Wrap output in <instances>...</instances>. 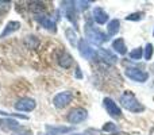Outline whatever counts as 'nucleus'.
<instances>
[{
  "label": "nucleus",
  "mask_w": 154,
  "mask_h": 135,
  "mask_svg": "<svg viewBox=\"0 0 154 135\" xmlns=\"http://www.w3.org/2000/svg\"><path fill=\"white\" fill-rule=\"evenodd\" d=\"M96 57H99V60L107 62V64H115L118 61V58L108 50H104V49H100V50L96 53Z\"/></svg>",
  "instance_id": "9d476101"
},
{
  "label": "nucleus",
  "mask_w": 154,
  "mask_h": 135,
  "mask_svg": "<svg viewBox=\"0 0 154 135\" xmlns=\"http://www.w3.org/2000/svg\"><path fill=\"white\" fill-rule=\"evenodd\" d=\"M112 49H114L116 53L122 54V56H125V54L127 53V49H126L125 39H123V38H116V39L112 42Z\"/></svg>",
  "instance_id": "ddd939ff"
},
{
  "label": "nucleus",
  "mask_w": 154,
  "mask_h": 135,
  "mask_svg": "<svg viewBox=\"0 0 154 135\" xmlns=\"http://www.w3.org/2000/svg\"><path fill=\"white\" fill-rule=\"evenodd\" d=\"M79 51L81 54V57H84L85 60H93L96 57V51L89 46V43L85 39H80L79 42Z\"/></svg>",
  "instance_id": "0eeeda50"
},
{
  "label": "nucleus",
  "mask_w": 154,
  "mask_h": 135,
  "mask_svg": "<svg viewBox=\"0 0 154 135\" xmlns=\"http://www.w3.org/2000/svg\"><path fill=\"white\" fill-rule=\"evenodd\" d=\"M0 124H2V127L4 130H16V128H19L18 122H15L12 119H2L0 120Z\"/></svg>",
  "instance_id": "f3484780"
},
{
  "label": "nucleus",
  "mask_w": 154,
  "mask_h": 135,
  "mask_svg": "<svg viewBox=\"0 0 154 135\" xmlns=\"http://www.w3.org/2000/svg\"><path fill=\"white\" fill-rule=\"evenodd\" d=\"M116 130V124H114V123L108 122L106 123V124L103 126V131H106V133H112V131Z\"/></svg>",
  "instance_id": "393cba45"
},
{
  "label": "nucleus",
  "mask_w": 154,
  "mask_h": 135,
  "mask_svg": "<svg viewBox=\"0 0 154 135\" xmlns=\"http://www.w3.org/2000/svg\"><path fill=\"white\" fill-rule=\"evenodd\" d=\"M85 35H87V38L93 45H97V46L104 43L108 39V37L104 32H101L99 29H95L91 22H87V24H85Z\"/></svg>",
  "instance_id": "f03ea898"
},
{
  "label": "nucleus",
  "mask_w": 154,
  "mask_h": 135,
  "mask_svg": "<svg viewBox=\"0 0 154 135\" xmlns=\"http://www.w3.org/2000/svg\"><path fill=\"white\" fill-rule=\"evenodd\" d=\"M24 43H26V46L29 49H37L38 46V39L35 37H27L26 39H24Z\"/></svg>",
  "instance_id": "412c9836"
},
{
  "label": "nucleus",
  "mask_w": 154,
  "mask_h": 135,
  "mask_svg": "<svg viewBox=\"0 0 154 135\" xmlns=\"http://www.w3.org/2000/svg\"><path fill=\"white\" fill-rule=\"evenodd\" d=\"M87 116H88V114L84 108H73L72 111L68 114V122L76 124V123L84 122V120L87 119Z\"/></svg>",
  "instance_id": "423d86ee"
},
{
  "label": "nucleus",
  "mask_w": 154,
  "mask_h": 135,
  "mask_svg": "<svg viewBox=\"0 0 154 135\" xmlns=\"http://www.w3.org/2000/svg\"><path fill=\"white\" fill-rule=\"evenodd\" d=\"M66 37H68V39H69V42L72 43V45H76V34H75V31H73L72 29H68L66 30Z\"/></svg>",
  "instance_id": "5701e85b"
},
{
  "label": "nucleus",
  "mask_w": 154,
  "mask_h": 135,
  "mask_svg": "<svg viewBox=\"0 0 154 135\" xmlns=\"http://www.w3.org/2000/svg\"><path fill=\"white\" fill-rule=\"evenodd\" d=\"M142 56H143V49H142V48L134 49V50L130 53V58L134 60V61H137V60H141Z\"/></svg>",
  "instance_id": "aec40b11"
},
{
  "label": "nucleus",
  "mask_w": 154,
  "mask_h": 135,
  "mask_svg": "<svg viewBox=\"0 0 154 135\" xmlns=\"http://www.w3.org/2000/svg\"><path fill=\"white\" fill-rule=\"evenodd\" d=\"M103 106H104V108H106V111L108 112L109 116L115 118V119H119V118H122V109L118 107V104L115 103L112 99L106 97L103 100Z\"/></svg>",
  "instance_id": "20e7f679"
},
{
  "label": "nucleus",
  "mask_w": 154,
  "mask_h": 135,
  "mask_svg": "<svg viewBox=\"0 0 154 135\" xmlns=\"http://www.w3.org/2000/svg\"><path fill=\"white\" fill-rule=\"evenodd\" d=\"M153 35H154V32H153Z\"/></svg>",
  "instance_id": "2f4dec72"
},
{
  "label": "nucleus",
  "mask_w": 154,
  "mask_h": 135,
  "mask_svg": "<svg viewBox=\"0 0 154 135\" xmlns=\"http://www.w3.org/2000/svg\"><path fill=\"white\" fill-rule=\"evenodd\" d=\"M20 27V23L19 22H10V23L7 24V27L4 29V31L2 32V35H0V38H5L8 34H11V32L16 31V30Z\"/></svg>",
  "instance_id": "2eb2a0df"
},
{
  "label": "nucleus",
  "mask_w": 154,
  "mask_h": 135,
  "mask_svg": "<svg viewBox=\"0 0 154 135\" xmlns=\"http://www.w3.org/2000/svg\"><path fill=\"white\" fill-rule=\"evenodd\" d=\"M93 19H95L96 23L104 24L107 20H108V14H107L101 7H96L95 10H93Z\"/></svg>",
  "instance_id": "9b49d317"
},
{
  "label": "nucleus",
  "mask_w": 154,
  "mask_h": 135,
  "mask_svg": "<svg viewBox=\"0 0 154 135\" xmlns=\"http://www.w3.org/2000/svg\"><path fill=\"white\" fill-rule=\"evenodd\" d=\"M76 77H77V78H81V77H82V74H81V70H80V68H77V69H76Z\"/></svg>",
  "instance_id": "c85d7f7f"
},
{
  "label": "nucleus",
  "mask_w": 154,
  "mask_h": 135,
  "mask_svg": "<svg viewBox=\"0 0 154 135\" xmlns=\"http://www.w3.org/2000/svg\"><path fill=\"white\" fill-rule=\"evenodd\" d=\"M15 108L19 109V111H32L35 108V101L29 97L20 99L19 101L15 103Z\"/></svg>",
  "instance_id": "1a4fd4ad"
},
{
  "label": "nucleus",
  "mask_w": 154,
  "mask_h": 135,
  "mask_svg": "<svg viewBox=\"0 0 154 135\" xmlns=\"http://www.w3.org/2000/svg\"><path fill=\"white\" fill-rule=\"evenodd\" d=\"M143 16H145L143 12H134V14H130L128 16H126V19H127V20H133L134 22V20H141Z\"/></svg>",
  "instance_id": "4be33fe9"
},
{
  "label": "nucleus",
  "mask_w": 154,
  "mask_h": 135,
  "mask_svg": "<svg viewBox=\"0 0 154 135\" xmlns=\"http://www.w3.org/2000/svg\"><path fill=\"white\" fill-rule=\"evenodd\" d=\"M39 135H43V134H39Z\"/></svg>",
  "instance_id": "7c9ffc66"
},
{
  "label": "nucleus",
  "mask_w": 154,
  "mask_h": 135,
  "mask_svg": "<svg viewBox=\"0 0 154 135\" xmlns=\"http://www.w3.org/2000/svg\"><path fill=\"white\" fill-rule=\"evenodd\" d=\"M72 62H73L72 56L68 54V53H62V56H60V58H58V64L61 65L62 68H65V69L69 68L70 65H72Z\"/></svg>",
  "instance_id": "dca6fc26"
},
{
  "label": "nucleus",
  "mask_w": 154,
  "mask_h": 135,
  "mask_svg": "<svg viewBox=\"0 0 154 135\" xmlns=\"http://www.w3.org/2000/svg\"><path fill=\"white\" fill-rule=\"evenodd\" d=\"M30 10L37 16H43V12L46 11V7H45V4L41 2H32V3H30ZM37 16H35V18H37Z\"/></svg>",
  "instance_id": "4468645a"
},
{
  "label": "nucleus",
  "mask_w": 154,
  "mask_h": 135,
  "mask_svg": "<svg viewBox=\"0 0 154 135\" xmlns=\"http://www.w3.org/2000/svg\"><path fill=\"white\" fill-rule=\"evenodd\" d=\"M72 99H73L72 92H68L66 91V92H61V93L54 96L53 103L57 108H64V107H66L68 104L72 101Z\"/></svg>",
  "instance_id": "39448f33"
},
{
  "label": "nucleus",
  "mask_w": 154,
  "mask_h": 135,
  "mask_svg": "<svg viewBox=\"0 0 154 135\" xmlns=\"http://www.w3.org/2000/svg\"><path fill=\"white\" fill-rule=\"evenodd\" d=\"M37 19H38V22H39V23L45 27V29L51 30V31H56V22H54L51 18L43 15V16H37Z\"/></svg>",
  "instance_id": "f8f14e48"
},
{
  "label": "nucleus",
  "mask_w": 154,
  "mask_h": 135,
  "mask_svg": "<svg viewBox=\"0 0 154 135\" xmlns=\"http://www.w3.org/2000/svg\"><path fill=\"white\" fill-rule=\"evenodd\" d=\"M20 131H22V133L16 134V135H31V133H30V131H26L24 128H20Z\"/></svg>",
  "instance_id": "cd10ccee"
},
{
  "label": "nucleus",
  "mask_w": 154,
  "mask_h": 135,
  "mask_svg": "<svg viewBox=\"0 0 154 135\" xmlns=\"http://www.w3.org/2000/svg\"><path fill=\"white\" fill-rule=\"evenodd\" d=\"M153 45L152 43H147L146 45V50H145V58L146 60H150L153 57Z\"/></svg>",
  "instance_id": "b1692460"
},
{
  "label": "nucleus",
  "mask_w": 154,
  "mask_h": 135,
  "mask_svg": "<svg viewBox=\"0 0 154 135\" xmlns=\"http://www.w3.org/2000/svg\"><path fill=\"white\" fill-rule=\"evenodd\" d=\"M125 74L130 80L137 81V82H145L147 78H149V73H147V72H143V70L137 69V68H127L125 70Z\"/></svg>",
  "instance_id": "7ed1b4c3"
},
{
  "label": "nucleus",
  "mask_w": 154,
  "mask_h": 135,
  "mask_svg": "<svg viewBox=\"0 0 154 135\" xmlns=\"http://www.w3.org/2000/svg\"><path fill=\"white\" fill-rule=\"evenodd\" d=\"M8 8V3H4V2H0V11H4Z\"/></svg>",
  "instance_id": "bb28decb"
},
{
  "label": "nucleus",
  "mask_w": 154,
  "mask_h": 135,
  "mask_svg": "<svg viewBox=\"0 0 154 135\" xmlns=\"http://www.w3.org/2000/svg\"><path fill=\"white\" fill-rule=\"evenodd\" d=\"M76 4H79L76 8H79V10H81V11H84V10H87V8L89 7L91 3H89V2H77Z\"/></svg>",
  "instance_id": "a878e982"
},
{
  "label": "nucleus",
  "mask_w": 154,
  "mask_h": 135,
  "mask_svg": "<svg viewBox=\"0 0 154 135\" xmlns=\"http://www.w3.org/2000/svg\"><path fill=\"white\" fill-rule=\"evenodd\" d=\"M120 104H122L127 111H131V112H134V114H139V112L145 111V107L139 103L138 99L135 97V95H134L133 92H130V91H126L122 95V97H120Z\"/></svg>",
  "instance_id": "f257e3e1"
},
{
  "label": "nucleus",
  "mask_w": 154,
  "mask_h": 135,
  "mask_svg": "<svg viewBox=\"0 0 154 135\" xmlns=\"http://www.w3.org/2000/svg\"><path fill=\"white\" fill-rule=\"evenodd\" d=\"M46 130L49 133H51V135H60L64 133H69L70 128L69 127H56V126H46Z\"/></svg>",
  "instance_id": "6ab92c4d"
},
{
  "label": "nucleus",
  "mask_w": 154,
  "mask_h": 135,
  "mask_svg": "<svg viewBox=\"0 0 154 135\" xmlns=\"http://www.w3.org/2000/svg\"><path fill=\"white\" fill-rule=\"evenodd\" d=\"M119 27H120V22L118 19H112L111 22L108 23V35H116V32L119 31Z\"/></svg>",
  "instance_id": "a211bd4d"
},
{
  "label": "nucleus",
  "mask_w": 154,
  "mask_h": 135,
  "mask_svg": "<svg viewBox=\"0 0 154 135\" xmlns=\"http://www.w3.org/2000/svg\"><path fill=\"white\" fill-rule=\"evenodd\" d=\"M64 10H65V15L66 18L75 24V27L77 29V12H76V5L73 2H65L64 3Z\"/></svg>",
  "instance_id": "6e6552de"
},
{
  "label": "nucleus",
  "mask_w": 154,
  "mask_h": 135,
  "mask_svg": "<svg viewBox=\"0 0 154 135\" xmlns=\"http://www.w3.org/2000/svg\"><path fill=\"white\" fill-rule=\"evenodd\" d=\"M73 135H82V134H73Z\"/></svg>",
  "instance_id": "c756f323"
}]
</instances>
